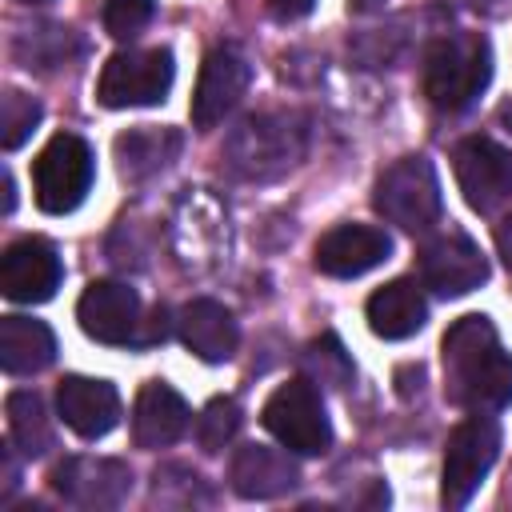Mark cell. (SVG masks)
Listing matches in <instances>:
<instances>
[{
	"instance_id": "obj_1",
	"label": "cell",
	"mask_w": 512,
	"mask_h": 512,
	"mask_svg": "<svg viewBox=\"0 0 512 512\" xmlns=\"http://www.w3.org/2000/svg\"><path fill=\"white\" fill-rule=\"evenodd\" d=\"M444 392L468 412H500L512 404V356L500 352L488 316H460L444 332Z\"/></svg>"
},
{
	"instance_id": "obj_2",
	"label": "cell",
	"mask_w": 512,
	"mask_h": 512,
	"mask_svg": "<svg viewBox=\"0 0 512 512\" xmlns=\"http://www.w3.org/2000/svg\"><path fill=\"white\" fill-rule=\"evenodd\" d=\"M308 128L296 112H252L224 136V164L244 180H276L304 156Z\"/></svg>"
},
{
	"instance_id": "obj_3",
	"label": "cell",
	"mask_w": 512,
	"mask_h": 512,
	"mask_svg": "<svg viewBox=\"0 0 512 512\" xmlns=\"http://www.w3.org/2000/svg\"><path fill=\"white\" fill-rule=\"evenodd\" d=\"M492 80V48L480 32L440 36L424 56V96L440 112H464Z\"/></svg>"
},
{
	"instance_id": "obj_4",
	"label": "cell",
	"mask_w": 512,
	"mask_h": 512,
	"mask_svg": "<svg viewBox=\"0 0 512 512\" xmlns=\"http://www.w3.org/2000/svg\"><path fill=\"white\" fill-rule=\"evenodd\" d=\"M176 64L168 48H128L108 56L96 80V100L104 108H144L160 104L172 88Z\"/></svg>"
},
{
	"instance_id": "obj_5",
	"label": "cell",
	"mask_w": 512,
	"mask_h": 512,
	"mask_svg": "<svg viewBox=\"0 0 512 512\" xmlns=\"http://www.w3.org/2000/svg\"><path fill=\"white\" fill-rule=\"evenodd\" d=\"M88 188H92V148L72 132L52 136L32 164V192L40 212L64 216L80 208Z\"/></svg>"
},
{
	"instance_id": "obj_6",
	"label": "cell",
	"mask_w": 512,
	"mask_h": 512,
	"mask_svg": "<svg viewBox=\"0 0 512 512\" xmlns=\"http://www.w3.org/2000/svg\"><path fill=\"white\" fill-rule=\"evenodd\" d=\"M376 212L404 228V232H424L436 224L440 216V180L436 168L424 156H404L396 160L380 180H376V196H372Z\"/></svg>"
},
{
	"instance_id": "obj_7",
	"label": "cell",
	"mask_w": 512,
	"mask_h": 512,
	"mask_svg": "<svg viewBox=\"0 0 512 512\" xmlns=\"http://www.w3.org/2000/svg\"><path fill=\"white\" fill-rule=\"evenodd\" d=\"M500 456V428L488 412H472L468 420H460L448 436L444 448V480H440V500L448 508H464L472 500V492L484 484L488 468Z\"/></svg>"
},
{
	"instance_id": "obj_8",
	"label": "cell",
	"mask_w": 512,
	"mask_h": 512,
	"mask_svg": "<svg viewBox=\"0 0 512 512\" xmlns=\"http://www.w3.org/2000/svg\"><path fill=\"white\" fill-rule=\"evenodd\" d=\"M260 420L296 456H320L332 444V424H328V412H324L320 392L312 388V380H288V384H280L268 396Z\"/></svg>"
},
{
	"instance_id": "obj_9",
	"label": "cell",
	"mask_w": 512,
	"mask_h": 512,
	"mask_svg": "<svg viewBox=\"0 0 512 512\" xmlns=\"http://www.w3.org/2000/svg\"><path fill=\"white\" fill-rule=\"evenodd\" d=\"M452 172L476 212H492L512 196V152L488 136H468L452 152Z\"/></svg>"
},
{
	"instance_id": "obj_10",
	"label": "cell",
	"mask_w": 512,
	"mask_h": 512,
	"mask_svg": "<svg viewBox=\"0 0 512 512\" xmlns=\"http://www.w3.org/2000/svg\"><path fill=\"white\" fill-rule=\"evenodd\" d=\"M416 264H420L424 288H432L436 296H464L488 280V260L464 232L432 236L420 248Z\"/></svg>"
},
{
	"instance_id": "obj_11",
	"label": "cell",
	"mask_w": 512,
	"mask_h": 512,
	"mask_svg": "<svg viewBox=\"0 0 512 512\" xmlns=\"http://www.w3.org/2000/svg\"><path fill=\"white\" fill-rule=\"evenodd\" d=\"M60 280H64L60 256L40 236H24V240L8 244L4 256H0V292L8 300H16V304H44V300H52Z\"/></svg>"
},
{
	"instance_id": "obj_12",
	"label": "cell",
	"mask_w": 512,
	"mask_h": 512,
	"mask_svg": "<svg viewBox=\"0 0 512 512\" xmlns=\"http://www.w3.org/2000/svg\"><path fill=\"white\" fill-rule=\"evenodd\" d=\"M84 336L96 344H136L140 336V296L120 280H92L76 304Z\"/></svg>"
},
{
	"instance_id": "obj_13",
	"label": "cell",
	"mask_w": 512,
	"mask_h": 512,
	"mask_svg": "<svg viewBox=\"0 0 512 512\" xmlns=\"http://www.w3.org/2000/svg\"><path fill=\"white\" fill-rule=\"evenodd\" d=\"M52 488L76 508H116L132 492V472L104 456H68L52 472Z\"/></svg>"
},
{
	"instance_id": "obj_14",
	"label": "cell",
	"mask_w": 512,
	"mask_h": 512,
	"mask_svg": "<svg viewBox=\"0 0 512 512\" xmlns=\"http://www.w3.org/2000/svg\"><path fill=\"white\" fill-rule=\"evenodd\" d=\"M252 80V64L236 48H212L200 64V80L192 92V124L196 128H216L244 96Z\"/></svg>"
},
{
	"instance_id": "obj_15",
	"label": "cell",
	"mask_w": 512,
	"mask_h": 512,
	"mask_svg": "<svg viewBox=\"0 0 512 512\" xmlns=\"http://www.w3.org/2000/svg\"><path fill=\"white\" fill-rule=\"evenodd\" d=\"M388 256H392V240H388L384 228H372V224H336V228H328V232L316 240L312 264H316L324 276L352 280V276L372 272V268L384 264Z\"/></svg>"
},
{
	"instance_id": "obj_16",
	"label": "cell",
	"mask_w": 512,
	"mask_h": 512,
	"mask_svg": "<svg viewBox=\"0 0 512 512\" xmlns=\"http://www.w3.org/2000/svg\"><path fill=\"white\" fill-rule=\"evenodd\" d=\"M56 408H60V420L84 440L108 436L120 420L116 388L108 380H92V376H64L56 388Z\"/></svg>"
},
{
	"instance_id": "obj_17",
	"label": "cell",
	"mask_w": 512,
	"mask_h": 512,
	"mask_svg": "<svg viewBox=\"0 0 512 512\" xmlns=\"http://www.w3.org/2000/svg\"><path fill=\"white\" fill-rule=\"evenodd\" d=\"M232 492L244 500H276L284 492H292L300 484V468L284 448H268V444H244L232 456Z\"/></svg>"
},
{
	"instance_id": "obj_18",
	"label": "cell",
	"mask_w": 512,
	"mask_h": 512,
	"mask_svg": "<svg viewBox=\"0 0 512 512\" xmlns=\"http://www.w3.org/2000/svg\"><path fill=\"white\" fill-rule=\"evenodd\" d=\"M188 428V404L176 388L148 380L132 408V440L136 448H168Z\"/></svg>"
},
{
	"instance_id": "obj_19",
	"label": "cell",
	"mask_w": 512,
	"mask_h": 512,
	"mask_svg": "<svg viewBox=\"0 0 512 512\" xmlns=\"http://www.w3.org/2000/svg\"><path fill=\"white\" fill-rule=\"evenodd\" d=\"M368 328L384 340H408L428 320V300L416 280H392L368 296Z\"/></svg>"
},
{
	"instance_id": "obj_20",
	"label": "cell",
	"mask_w": 512,
	"mask_h": 512,
	"mask_svg": "<svg viewBox=\"0 0 512 512\" xmlns=\"http://www.w3.org/2000/svg\"><path fill=\"white\" fill-rule=\"evenodd\" d=\"M180 340L208 364H220L236 352L240 344V328H236V316L216 304V300H192L184 304L180 312Z\"/></svg>"
},
{
	"instance_id": "obj_21",
	"label": "cell",
	"mask_w": 512,
	"mask_h": 512,
	"mask_svg": "<svg viewBox=\"0 0 512 512\" xmlns=\"http://www.w3.org/2000/svg\"><path fill=\"white\" fill-rule=\"evenodd\" d=\"M180 144H184V136L176 128H152V124L128 128L116 136V168L124 180L140 184V180L156 176L160 168H168L176 160Z\"/></svg>"
},
{
	"instance_id": "obj_22",
	"label": "cell",
	"mask_w": 512,
	"mask_h": 512,
	"mask_svg": "<svg viewBox=\"0 0 512 512\" xmlns=\"http://www.w3.org/2000/svg\"><path fill=\"white\" fill-rule=\"evenodd\" d=\"M56 356V336L44 320L32 316H4L0 320V368L8 376H28L48 368Z\"/></svg>"
},
{
	"instance_id": "obj_23",
	"label": "cell",
	"mask_w": 512,
	"mask_h": 512,
	"mask_svg": "<svg viewBox=\"0 0 512 512\" xmlns=\"http://www.w3.org/2000/svg\"><path fill=\"white\" fill-rule=\"evenodd\" d=\"M4 412H8V436L24 456H44L52 448V424H48L44 400L36 392H28V388L12 392L4 400Z\"/></svg>"
},
{
	"instance_id": "obj_24",
	"label": "cell",
	"mask_w": 512,
	"mask_h": 512,
	"mask_svg": "<svg viewBox=\"0 0 512 512\" xmlns=\"http://www.w3.org/2000/svg\"><path fill=\"white\" fill-rule=\"evenodd\" d=\"M304 372L324 388H344L352 380V360H348L344 344L328 332L304 348Z\"/></svg>"
},
{
	"instance_id": "obj_25",
	"label": "cell",
	"mask_w": 512,
	"mask_h": 512,
	"mask_svg": "<svg viewBox=\"0 0 512 512\" xmlns=\"http://www.w3.org/2000/svg\"><path fill=\"white\" fill-rule=\"evenodd\" d=\"M40 116H44V112H40V104H36L32 96L8 88L4 100H0V144H4V152H16V148L36 132Z\"/></svg>"
},
{
	"instance_id": "obj_26",
	"label": "cell",
	"mask_w": 512,
	"mask_h": 512,
	"mask_svg": "<svg viewBox=\"0 0 512 512\" xmlns=\"http://www.w3.org/2000/svg\"><path fill=\"white\" fill-rule=\"evenodd\" d=\"M68 40H72V32L60 28V24L28 28V32L16 40V56L24 60V68H52V64H64Z\"/></svg>"
},
{
	"instance_id": "obj_27",
	"label": "cell",
	"mask_w": 512,
	"mask_h": 512,
	"mask_svg": "<svg viewBox=\"0 0 512 512\" xmlns=\"http://www.w3.org/2000/svg\"><path fill=\"white\" fill-rule=\"evenodd\" d=\"M240 432V404L232 396H216L204 404L200 420H196V440L204 452H220L232 436Z\"/></svg>"
},
{
	"instance_id": "obj_28",
	"label": "cell",
	"mask_w": 512,
	"mask_h": 512,
	"mask_svg": "<svg viewBox=\"0 0 512 512\" xmlns=\"http://www.w3.org/2000/svg\"><path fill=\"white\" fill-rule=\"evenodd\" d=\"M152 20V0H104V32L112 40H132Z\"/></svg>"
},
{
	"instance_id": "obj_29",
	"label": "cell",
	"mask_w": 512,
	"mask_h": 512,
	"mask_svg": "<svg viewBox=\"0 0 512 512\" xmlns=\"http://www.w3.org/2000/svg\"><path fill=\"white\" fill-rule=\"evenodd\" d=\"M268 8L276 20H300L312 12V0H268Z\"/></svg>"
},
{
	"instance_id": "obj_30",
	"label": "cell",
	"mask_w": 512,
	"mask_h": 512,
	"mask_svg": "<svg viewBox=\"0 0 512 512\" xmlns=\"http://www.w3.org/2000/svg\"><path fill=\"white\" fill-rule=\"evenodd\" d=\"M496 248H500V256H504L508 272H512V216L496 224Z\"/></svg>"
},
{
	"instance_id": "obj_31",
	"label": "cell",
	"mask_w": 512,
	"mask_h": 512,
	"mask_svg": "<svg viewBox=\"0 0 512 512\" xmlns=\"http://www.w3.org/2000/svg\"><path fill=\"white\" fill-rule=\"evenodd\" d=\"M16 208V192H12V172H4V216Z\"/></svg>"
},
{
	"instance_id": "obj_32",
	"label": "cell",
	"mask_w": 512,
	"mask_h": 512,
	"mask_svg": "<svg viewBox=\"0 0 512 512\" xmlns=\"http://www.w3.org/2000/svg\"><path fill=\"white\" fill-rule=\"evenodd\" d=\"M380 4H384V0H348V12L360 16V12H372V8H380Z\"/></svg>"
},
{
	"instance_id": "obj_33",
	"label": "cell",
	"mask_w": 512,
	"mask_h": 512,
	"mask_svg": "<svg viewBox=\"0 0 512 512\" xmlns=\"http://www.w3.org/2000/svg\"><path fill=\"white\" fill-rule=\"evenodd\" d=\"M468 4H472V8H480V12H500L508 0H468Z\"/></svg>"
},
{
	"instance_id": "obj_34",
	"label": "cell",
	"mask_w": 512,
	"mask_h": 512,
	"mask_svg": "<svg viewBox=\"0 0 512 512\" xmlns=\"http://www.w3.org/2000/svg\"><path fill=\"white\" fill-rule=\"evenodd\" d=\"M24 4H40V0H24Z\"/></svg>"
}]
</instances>
